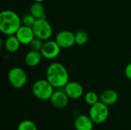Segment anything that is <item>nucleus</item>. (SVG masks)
<instances>
[{"mask_svg":"<svg viewBox=\"0 0 131 130\" xmlns=\"http://www.w3.org/2000/svg\"><path fill=\"white\" fill-rule=\"evenodd\" d=\"M46 79L55 89L63 88L69 82L68 71L63 64L52 63L47 68Z\"/></svg>","mask_w":131,"mask_h":130,"instance_id":"obj_1","label":"nucleus"},{"mask_svg":"<svg viewBox=\"0 0 131 130\" xmlns=\"http://www.w3.org/2000/svg\"><path fill=\"white\" fill-rule=\"evenodd\" d=\"M21 26V19L18 15L12 10H4L0 13V31L9 36L15 34Z\"/></svg>","mask_w":131,"mask_h":130,"instance_id":"obj_2","label":"nucleus"},{"mask_svg":"<svg viewBox=\"0 0 131 130\" xmlns=\"http://www.w3.org/2000/svg\"><path fill=\"white\" fill-rule=\"evenodd\" d=\"M31 90L33 95L37 99L40 100H48L54 91V87L47 79H41L33 84Z\"/></svg>","mask_w":131,"mask_h":130,"instance_id":"obj_3","label":"nucleus"},{"mask_svg":"<svg viewBox=\"0 0 131 130\" xmlns=\"http://www.w3.org/2000/svg\"><path fill=\"white\" fill-rule=\"evenodd\" d=\"M109 113L108 106L101 101H98L97 103L91 106L88 115L95 124H101L107 121Z\"/></svg>","mask_w":131,"mask_h":130,"instance_id":"obj_4","label":"nucleus"},{"mask_svg":"<svg viewBox=\"0 0 131 130\" xmlns=\"http://www.w3.org/2000/svg\"><path fill=\"white\" fill-rule=\"evenodd\" d=\"M8 80L12 87L15 89H21L26 85L28 76L24 69L15 67L9 70L8 74Z\"/></svg>","mask_w":131,"mask_h":130,"instance_id":"obj_5","label":"nucleus"},{"mask_svg":"<svg viewBox=\"0 0 131 130\" xmlns=\"http://www.w3.org/2000/svg\"><path fill=\"white\" fill-rule=\"evenodd\" d=\"M35 37L43 40L48 41L51 38L53 34V29L51 24L45 18H38L32 26Z\"/></svg>","mask_w":131,"mask_h":130,"instance_id":"obj_6","label":"nucleus"},{"mask_svg":"<svg viewBox=\"0 0 131 130\" xmlns=\"http://www.w3.org/2000/svg\"><path fill=\"white\" fill-rule=\"evenodd\" d=\"M61 49V48L58 45L56 41L48 40L44 42L41 53L44 58L52 60L56 58L60 54Z\"/></svg>","mask_w":131,"mask_h":130,"instance_id":"obj_7","label":"nucleus"},{"mask_svg":"<svg viewBox=\"0 0 131 130\" xmlns=\"http://www.w3.org/2000/svg\"><path fill=\"white\" fill-rule=\"evenodd\" d=\"M55 41L61 48H71L75 44V34L68 30L61 31L56 35Z\"/></svg>","mask_w":131,"mask_h":130,"instance_id":"obj_8","label":"nucleus"},{"mask_svg":"<svg viewBox=\"0 0 131 130\" xmlns=\"http://www.w3.org/2000/svg\"><path fill=\"white\" fill-rule=\"evenodd\" d=\"M69 99L70 98L68 97L64 90H57L54 91L50 99V101L55 108L64 109L68 106L69 103Z\"/></svg>","mask_w":131,"mask_h":130,"instance_id":"obj_9","label":"nucleus"},{"mask_svg":"<svg viewBox=\"0 0 131 130\" xmlns=\"http://www.w3.org/2000/svg\"><path fill=\"white\" fill-rule=\"evenodd\" d=\"M64 90L70 99L77 100L82 97L84 93V88L82 85L75 81L68 82L66 86L64 87Z\"/></svg>","mask_w":131,"mask_h":130,"instance_id":"obj_10","label":"nucleus"},{"mask_svg":"<svg viewBox=\"0 0 131 130\" xmlns=\"http://www.w3.org/2000/svg\"><path fill=\"white\" fill-rule=\"evenodd\" d=\"M15 36L21 44H29L31 41L35 38L32 28L22 25L15 33Z\"/></svg>","mask_w":131,"mask_h":130,"instance_id":"obj_11","label":"nucleus"},{"mask_svg":"<svg viewBox=\"0 0 131 130\" xmlns=\"http://www.w3.org/2000/svg\"><path fill=\"white\" fill-rule=\"evenodd\" d=\"M94 125V123L91 119L89 115H80L74 122V126L76 130H93Z\"/></svg>","mask_w":131,"mask_h":130,"instance_id":"obj_12","label":"nucleus"},{"mask_svg":"<svg viewBox=\"0 0 131 130\" xmlns=\"http://www.w3.org/2000/svg\"><path fill=\"white\" fill-rule=\"evenodd\" d=\"M119 99L118 93L114 90H106L103 91L100 95V101L107 106H112L115 104Z\"/></svg>","mask_w":131,"mask_h":130,"instance_id":"obj_13","label":"nucleus"},{"mask_svg":"<svg viewBox=\"0 0 131 130\" xmlns=\"http://www.w3.org/2000/svg\"><path fill=\"white\" fill-rule=\"evenodd\" d=\"M42 57L41 51L31 50L25 54V62L28 67H35L40 64Z\"/></svg>","mask_w":131,"mask_h":130,"instance_id":"obj_14","label":"nucleus"},{"mask_svg":"<svg viewBox=\"0 0 131 130\" xmlns=\"http://www.w3.org/2000/svg\"><path fill=\"white\" fill-rule=\"evenodd\" d=\"M21 42L17 38L15 34L9 35L7 37V38L5 40L4 46L5 50L9 53H15L17 52L21 46Z\"/></svg>","mask_w":131,"mask_h":130,"instance_id":"obj_15","label":"nucleus"},{"mask_svg":"<svg viewBox=\"0 0 131 130\" xmlns=\"http://www.w3.org/2000/svg\"><path fill=\"white\" fill-rule=\"evenodd\" d=\"M45 9L41 2H35L30 7V13L35 16L37 19L38 18H45Z\"/></svg>","mask_w":131,"mask_h":130,"instance_id":"obj_16","label":"nucleus"},{"mask_svg":"<svg viewBox=\"0 0 131 130\" xmlns=\"http://www.w3.org/2000/svg\"><path fill=\"white\" fill-rule=\"evenodd\" d=\"M17 130H38V126L33 121L25 120L18 123Z\"/></svg>","mask_w":131,"mask_h":130,"instance_id":"obj_17","label":"nucleus"},{"mask_svg":"<svg viewBox=\"0 0 131 130\" xmlns=\"http://www.w3.org/2000/svg\"><path fill=\"white\" fill-rule=\"evenodd\" d=\"M88 34L84 31H78L75 33V44L78 45H84L88 41Z\"/></svg>","mask_w":131,"mask_h":130,"instance_id":"obj_18","label":"nucleus"},{"mask_svg":"<svg viewBox=\"0 0 131 130\" xmlns=\"http://www.w3.org/2000/svg\"><path fill=\"white\" fill-rule=\"evenodd\" d=\"M84 100L88 105L92 106V105L97 103L98 101H100V96H98L95 92L89 91L85 94Z\"/></svg>","mask_w":131,"mask_h":130,"instance_id":"obj_19","label":"nucleus"},{"mask_svg":"<svg viewBox=\"0 0 131 130\" xmlns=\"http://www.w3.org/2000/svg\"><path fill=\"white\" fill-rule=\"evenodd\" d=\"M36 20H37V18L35 16H33L31 13H29L28 15H25L21 18V25L32 28V26L34 25Z\"/></svg>","mask_w":131,"mask_h":130,"instance_id":"obj_20","label":"nucleus"},{"mask_svg":"<svg viewBox=\"0 0 131 130\" xmlns=\"http://www.w3.org/2000/svg\"><path fill=\"white\" fill-rule=\"evenodd\" d=\"M43 44H44V41L37 37H35L29 44L31 50L38 51H41V50L43 47Z\"/></svg>","mask_w":131,"mask_h":130,"instance_id":"obj_21","label":"nucleus"},{"mask_svg":"<svg viewBox=\"0 0 131 130\" xmlns=\"http://www.w3.org/2000/svg\"><path fill=\"white\" fill-rule=\"evenodd\" d=\"M125 75L129 80H131V62L127 65L125 68Z\"/></svg>","mask_w":131,"mask_h":130,"instance_id":"obj_22","label":"nucleus"},{"mask_svg":"<svg viewBox=\"0 0 131 130\" xmlns=\"http://www.w3.org/2000/svg\"><path fill=\"white\" fill-rule=\"evenodd\" d=\"M35 2H44L45 0H34Z\"/></svg>","mask_w":131,"mask_h":130,"instance_id":"obj_23","label":"nucleus"}]
</instances>
